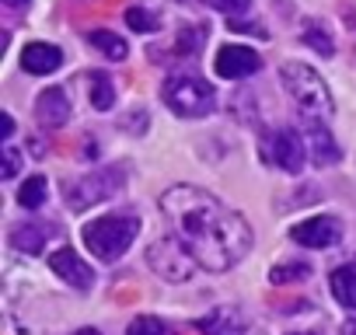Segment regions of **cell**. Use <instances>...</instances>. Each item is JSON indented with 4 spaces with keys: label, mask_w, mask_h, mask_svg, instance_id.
<instances>
[{
    "label": "cell",
    "mask_w": 356,
    "mask_h": 335,
    "mask_svg": "<svg viewBox=\"0 0 356 335\" xmlns=\"http://www.w3.org/2000/svg\"><path fill=\"white\" fill-rule=\"evenodd\" d=\"M161 213L168 217L175 238L210 272L238 265L252 248V227L241 213L224 206L217 196L196 186H171L161 196Z\"/></svg>",
    "instance_id": "1"
},
{
    "label": "cell",
    "mask_w": 356,
    "mask_h": 335,
    "mask_svg": "<svg viewBox=\"0 0 356 335\" xmlns=\"http://www.w3.org/2000/svg\"><path fill=\"white\" fill-rule=\"evenodd\" d=\"M136 234H140V220L129 213L98 217V220L84 224V248L102 262H115L126 255V248L136 241Z\"/></svg>",
    "instance_id": "2"
},
{
    "label": "cell",
    "mask_w": 356,
    "mask_h": 335,
    "mask_svg": "<svg viewBox=\"0 0 356 335\" xmlns=\"http://www.w3.org/2000/svg\"><path fill=\"white\" fill-rule=\"evenodd\" d=\"M280 81H283V88L290 91V98L304 108L307 119H321V122H325V119L335 112L332 95H328V84H325L321 74L311 70L307 63H283V67H280Z\"/></svg>",
    "instance_id": "3"
},
{
    "label": "cell",
    "mask_w": 356,
    "mask_h": 335,
    "mask_svg": "<svg viewBox=\"0 0 356 335\" xmlns=\"http://www.w3.org/2000/svg\"><path fill=\"white\" fill-rule=\"evenodd\" d=\"M161 98L164 105L175 112V115H182V119H203L217 108V91L210 81L203 77H168L164 88H161Z\"/></svg>",
    "instance_id": "4"
},
{
    "label": "cell",
    "mask_w": 356,
    "mask_h": 335,
    "mask_svg": "<svg viewBox=\"0 0 356 335\" xmlns=\"http://www.w3.org/2000/svg\"><path fill=\"white\" fill-rule=\"evenodd\" d=\"M122 186H126V172L119 164H112V168H98V172H88V175L67 182L63 199H67L70 210H88V206H98V203L112 199Z\"/></svg>",
    "instance_id": "5"
},
{
    "label": "cell",
    "mask_w": 356,
    "mask_h": 335,
    "mask_svg": "<svg viewBox=\"0 0 356 335\" xmlns=\"http://www.w3.org/2000/svg\"><path fill=\"white\" fill-rule=\"evenodd\" d=\"M147 262H150V269L161 276V279H168V283H186L193 272H196V255L178 241L175 234H168V238H161V241H154L150 248H147Z\"/></svg>",
    "instance_id": "6"
},
{
    "label": "cell",
    "mask_w": 356,
    "mask_h": 335,
    "mask_svg": "<svg viewBox=\"0 0 356 335\" xmlns=\"http://www.w3.org/2000/svg\"><path fill=\"white\" fill-rule=\"evenodd\" d=\"M262 157L280 168L286 175H300L304 164H307V147H304V136L293 133V129H273L262 136Z\"/></svg>",
    "instance_id": "7"
},
{
    "label": "cell",
    "mask_w": 356,
    "mask_h": 335,
    "mask_svg": "<svg viewBox=\"0 0 356 335\" xmlns=\"http://www.w3.org/2000/svg\"><path fill=\"white\" fill-rule=\"evenodd\" d=\"M304 147H307V157H311V164H318V168H328V164H335L339 157H342V150H339V143H335V136L328 133V126L321 122V119H307L304 115Z\"/></svg>",
    "instance_id": "8"
},
{
    "label": "cell",
    "mask_w": 356,
    "mask_h": 335,
    "mask_svg": "<svg viewBox=\"0 0 356 335\" xmlns=\"http://www.w3.org/2000/svg\"><path fill=\"white\" fill-rule=\"evenodd\" d=\"M290 238L304 248H332L342 238V224L335 217H311L290 227Z\"/></svg>",
    "instance_id": "9"
},
{
    "label": "cell",
    "mask_w": 356,
    "mask_h": 335,
    "mask_svg": "<svg viewBox=\"0 0 356 335\" xmlns=\"http://www.w3.org/2000/svg\"><path fill=\"white\" fill-rule=\"evenodd\" d=\"M262 67V56L248 46H224L213 60V70L224 77V81H241V77H252L255 70Z\"/></svg>",
    "instance_id": "10"
},
{
    "label": "cell",
    "mask_w": 356,
    "mask_h": 335,
    "mask_svg": "<svg viewBox=\"0 0 356 335\" xmlns=\"http://www.w3.org/2000/svg\"><path fill=\"white\" fill-rule=\"evenodd\" d=\"M49 269H53L63 283H70V286H77V290H91V283H95L91 265H88L74 248H60V252L49 259Z\"/></svg>",
    "instance_id": "11"
},
{
    "label": "cell",
    "mask_w": 356,
    "mask_h": 335,
    "mask_svg": "<svg viewBox=\"0 0 356 335\" xmlns=\"http://www.w3.org/2000/svg\"><path fill=\"white\" fill-rule=\"evenodd\" d=\"M35 119L46 129L67 126V119H70V98H67V91L63 88H46L39 95V101H35Z\"/></svg>",
    "instance_id": "12"
},
{
    "label": "cell",
    "mask_w": 356,
    "mask_h": 335,
    "mask_svg": "<svg viewBox=\"0 0 356 335\" xmlns=\"http://www.w3.org/2000/svg\"><path fill=\"white\" fill-rule=\"evenodd\" d=\"M22 67L29 74H53L56 67H63V49L60 46H49V42H29L22 49Z\"/></svg>",
    "instance_id": "13"
},
{
    "label": "cell",
    "mask_w": 356,
    "mask_h": 335,
    "mask_svg": "<svg viewBox=\"0 0 356 335\" xmlns=\"http://www.w3.org/2000/svg\"><path fill=\"white\" fill-rule=\"evenodd\" d=\"M53 234H56L53 224H35V220H29V224H22V227L11 231V248H18L22 255H39Z\"/></svg>",
    "instance_id": "14"
},
{
    "label": "cell",
    "mask_w": 356,
    "mask_h": 335,
    "mask_svg": "<svg viewBox=\"0 0 356 335\" xmlns=\"http://www.w3.org/2000/svg\"><path fill=\"white\" fill-rule=\"evenodd\" d=\"M196 328L207 332V335H245V321L234 307H217V311L203 314L196 321Z\"/></svg>",
    "instance_id": "15"
},
{
    "label": "cell",
    "mask_w": 356,
    "mask_h": 335,
    "mask_svg": "<svg viewBox=\"0 0 356 335\" xmlns=\"http://www.w3.org/2000/svg\"><path fill=\"white\" fill-rule=\"evenodd\" d=\"M328 286H332V297H335L346 311H353V314H356V265L349 262V265L332 269Z\"/></svg>",
    "instance_id": "16"
},
{
    "label": "cell",
    "mask_w": 356,
    "mask_h": 335,
    "mask_svg": "<svg viewBox=\"0 0 356 335\" xmlns=\"http://www.w3.org/2000/svg\"><path fill=\"white\" fill-rule=\"evenodd\" d=\"M88 98H91V108L112 112V105H115V84H112V77L102 74V70H91L88 74Z\"/></svg>",
    "instance_id": "17"
},
{
    "label": "cell",
    "mask_w": 356,
    "mask_h": 335,
    "mask_svg": "<svg viewBox=\"0 0 356 335\" xmlns=\"http://www.w3.org/2000/svg\"><path fill=\"white\" fill-rule=\"evenodd\" d=\"M88 42L95 46V49H102L108 60H115V63H122L126 56H129V46H126V39L122 35H115V32H105V28H98V32H91L88 35Z\"/></svg>",
    "instance_id": "18"
},
{
    "label": "cell",
    "mask_w": 356,
    "mask_h": 335,
    "mask_svg": "<svg viewBox=\"0 0 356 335\" xmlns=\"http://www.w3.org/2000/svg\"><path fill=\"white\" fill-rule=\"evenodd\" d=\"M300 42H304V46H311V49H314V53H321V56H332V53H335V42H332V35H328V28H325L321 22H304Z\"/></svg>",
    "instance_id": "19"
},
{
    "label": "cell",
    "mask_w": 356,
    "mask_h": 335,
    "mask_svg": "<svg viewBox=\"0 0 356 335\" xmlns=\"http://www.w3.org/2000/svg\"><path fill=\"white\" fill-rule=\"evenodd\" d=\"M46 179L42 175H32L25 186H22V193H18V203L25 206V210H39L42 203H46Z\"/></svg>",
    "instance_id": "20"
},
{
    "label": "cell",
    "mask_w": 356,
    "mask_h": 335,
    "mask_svg": "<svg viewBox=\"0 0 356 335\" xmlns=\"http://www.w3.org/2000/svg\"><path fill=\"white\" fill-rule=\"evenodd\" d=\"M307 276H311V265H304V262H283V265H273V272H269V279H273L276 286L300 283V279H307Z\"/></svg>",
    "instance_id": "21"
},
{
    "label": "cell",
    "mask_w": 356,
    "mask_h": 335,
    "mask_svg": "<svg viewBox=\"0 0 356 335\" xmlns=\"http://www.w3.org/2000/svg\"><path fill=\"white\" fill-rule=\"evenodd\" d=\"M207 42V28H182L178 32V42H175V56H196L200 46Z\"/></svg>",
    "instance_id": "22"
},
{
    "label": "cell",
    "mask_w": 356,
    "mask_h": 335,
    "mask_svg": "<svg viewBox=\"0 0 356 335\" xmlns=\"http://www.w3.org/2000/svg\"><path fill=\"white\" fill-rule=\"evenodd\" d=\"M126 335H175L161 318H154V314H140L129 328H126Z\"/></svg>",
    "instance_id": "23"
},
{
    "label": "cell",
    "mask_w": 356,
    "mask_h": 335,
    "mask_svg": "<svg viewBox=\"0 0 356 335\" xmlns=\"http://www.w3.org/2000/svg\"><path fill=\"white\" fill-rule=\"evenodd\" d=\"M126 25H129L133 32H143V35H147V32H157V18H154L147 8H129V11H126Z\"/></svg>",
    "instance_id": "24"
},
{
    "label": "cell",
    "mask_w": 356,
    "mask_h": 335,
    "mask_svg": "<svg viewBox=\"0 0 356 335\" xmlns=\"http://www.w3.org/2000/svg\"><path fill=\"white\" fill-rule=\"evenodd\" d=\"M207 4H210L213 11H220V15H231V18H238V15H245V11H248V4H252V0H207Z\"/></svg>",
    "instance_id": "25"
},
{
    "label": "cell",
    "mask_w": 356,
    "mask_h": 335,
    "mask_svg": "<svg viewBox=\"0 0 356 335\" xmlns=\"http://www.w3.org/2000/svg\"><path fill=\"white\" fill-rule=\"evenodd\" d=\"M22 168V154L15 147H4V172H0V179H15Z\"/></svg>",
    "instance_id": "26"
},
{
    "label": "cell",
    "mask_w": 356,
    "mask_h": 335,
    "mask_svg": "<svg viewBox=\"0 0 356 335\" xmlns=\"http://www.w3.org/2000/svg\"><path fill=\"white\" fill-rule=\"evenodd\" d=\"M119 126H122V129H129L133 136H140V133L147 129V112H140V108H136L133 115H126V119H119Z\"/></svg>",
    "instance_id": "27"
},
{
    "label": "cell",
    "mask_w": 356,
    "mask_h": 335,
    "mask_svg": "<svg viewBox=\"0 0 356 335\" xmlns=\"http://www.w3.org/2000/svg\"><path fill=\"white\" fill-rule=\"evenodd\" d=\"M0 122H4V140L15 133V119H11V112H4V115H0Z\"/></svg>",
    "instance_id": "28"
},
{
    "label": "cell",
    "mask_w": 356,
    "mask_h": 335,
    "mask_svg": "<svg viewBox=\"0 0 356 335\" xmlns=\"http://www.w3.org/2000/svg\"><path fill=\"white\" fill-rule=\"evenodd\" d=\"M339 335H356V321H346V325L339 328Z\"/></svg>",
    "instance_id": "29"
},
{
    "label": "cell",
    "mask_w": 356,
    "mask_h": 335,
    "mask_svg": "<svg viewBox=\"0 0 356 335\" xmlns=\"http://www.w3.org/2000/svg\"><path fill=\"white\" fill-rule=\"evenodd\" d=\"M4 4H8V8H15V11H18V8H29V4H32V0H4Z\"/></svg>",
    "instance_id": "30"
},
{
    "label": "cell",
    "mask_w": 356,
    "mask_h": 335,
    "mask_svg": "<svg viewBox=\"0 0 356 335\" xmlns=\"http://www.w3.org/2000/svg\"><path fill=\"white\" fill-rule=\"evenodd\" d=\"M77 335H102V332H98V328H81Z\"/></svg>",
    "instance_id": "31"
},
{
    "label": "cell",
    "mask_w": 356,
    "mask_h": 335,
    "mask_svg": "<svg viewBox=\"0 0 356 335\" xmlns=\"http://www.w3.org/2000/svg\"><path fill=\"white\" fill-rule=\"evenodd\" d=\"M286 335H318V332H286Z\"/></svg>",
    "instance_id": "32"
}]
</instances>
